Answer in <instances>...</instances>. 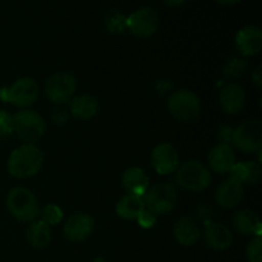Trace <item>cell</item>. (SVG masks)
Returning a JSON list of instances; mask_svg holds the SVG:
<instances>
[{"mask_svg": "<svg viewBox=\"0 0 262 262\" xmlns=\"http://www.w3.org/2000/svg\"><path fill=\"white\" fill-rule=\"evenodd\" d=\"M151 163L160 176H168L178 169V152L170 143H160L151 152Z\"/></svg>", "mask_w": 262, "mask_h": 262, "instance_id": "12", "label": "cell"}, {"mask_svg": "<svg viewBox=\"0 0 262 262\" xmlns=\"http://www.w3.org/2000/svg\"><path fill=\"white\" fill-rule=\"evenodd\" d=\"M160 18L151 7H143L127 17V30L141 38L151 37L158 31Z\"/></svg>", "mask_w": 262, "mask_h": 262, "instance_id": "10", "label": "cell"}, {"mask_svg": "<svg viewBox=\"0 0 262 262\" xmlns=\"http://www.w3.org/2000/svg\"><path fill=\"white\" fill-rule=\"evenodd\" d=\"M246 91L238 83H227L219 95L220 106L227 114L234 115L242 112L246 105Z\"/></svg>", "mask_w": 262, "mask_h": 262, "instance_id": "16", "label": "cell"}, {"mask_svg": "<svg viewBox=\"0 0 262 262\" xmlns=\"http://www.w3.org/2000/svg\"><path fill=\"white\" fill-rule=\"evenodd\" d=\"M14 133L26 145H35L45 135L46 124L43 118L35 110L23 109L13 115Z\"/></svg>", "mask_w": 262, "mask_h": 262, "instance_id": "3", "label": "cell"}, {"mask_svg": "<svg viewBox=\"0 0 262 262\" xmlns=\"http://www.w3.org/2000/svg\"><path fill=\"white\" fill-rule=\"evenodd\" d=\"M233 130H234V128L229 127V125H224V127L220 128L219 133H217L220 143H227V145H229L232 142Z\"/></svg>", "mask_w": 262, "mask_h": 262, "instance_id": "31", "label": "cell"}, {"mask_svg": "<svg viewBox=\"0 0 262 262\" xmlns=\"http://www.w3.org/2000/svg\"><path fill=\"white\" fill-rule=\"evenodd\" d=\"M243 193H245V186L242 182L230 176L220 184L215 199L217 205L223 209H233L242 201Z\"/></svg>", "mask_w": 262, "mask_h": 262, "instance_id": "13", "label": "cell"}, {"mask_svg": "<svg viewBox=\"0 0 262 262\" xmlns=\"http://www.w3.org/2000/svg\"><path fill=\"white\" fill-rule=\"evenodd\" d=\"M174 237L177 242L182 246H193L201 237V229H200L199 222L194 217L184 215L181 216L174 224Z\"/></svg>", "mask_w": 262, "mask_h": 262, "instance_id": "18", "label": "cell"}, {"mask_svg": "<svg viewBox=\"0 0 262 262\" xmlns=\"http://www.w3.org/2000/svg\"><path fill=\"white\" fill-rule=\"evenodd\" d=\"M13 132V115L5 110H0V137H9Z\"/></svg>", "mask_w": 262, "mask_h": 262, "instance_id": "29", "label": "cell"}, {"mask_svg": "<svg viewBox=\"0 0 262 262\" xmlns=\"http://www.w3.org/2000/svg\"><path fill=\"white\" fill-rule=\"evenodd\" d=\"M99 102L92 95H79L71 100V113L74 118L89 120L97 114Z\"/></svg>", "mask_w": 262, "mask_h": 262, "instance_id": "22", "label": "cell"}, {"mask_svg": "<svg viewBox=\"0 0 262 262\" xmlns=\"http://www.w3.org/2000/svg\"><path fill=\"white\" fill-rule=\"evenodd\" d=\"M232 142L245 154L260 152L262 146V124L260 120L250 119L233 130Z\"/></svg>", "mask_w": 262, "mask_h": 262, "instance_id": "8", "label": "cell"}, {"mask_svg": "<svg viewBox=\"0 0 262 262\" xmlns=\"http://www.w3.org/2000/svg\"><path fill=\"white\" fill-rule=\"evenodd\" d=\"M40 216L41 220L51 228L63 220V210L58 205L48 204L42 210H40Z\"/></svg>", "mask_w": 262, "mask_h": 262, "instance_id": "27", "label": "cell"}, {"mask_svg": "<svg viewBox=\"0 0 262 262\" xmlns=\"http://www.w3.org/2000/svg\"><path fill=\"white\" fill-rule=\"evenodd\" d=\"M204 239L207 247L214 251H224L233 243V234L227 225L210 222L205 224Z\"/></svg>", "mask_w": 262, "mask_h": 262, "instance_id": "17", "label": "cell"}, {"mask_svg": "<svg viewBox=\"0 0 262 262\" xmlns=\"http://www.w3.org/2000/svg\"><path fill=\"white\" fill-rule=\"evenodd\" d=\"M142 199L146 209L156 216L173 211L178 202L176 188L169 183H158L148 187Z\"/></svg>", "mask_w": 262, "mask_h": 262, "instance_id": "7", "label": "cell"}, {"mask_svg": "<svg viewBox=\"0 0 262 262\" xmlns=\"http://www.w3.org/2000/svg\"><path fill=\"white\" fill-rule=\"evenodd\" d=\"M261 69H262V67L257 66L252 73V82H253V84L257 87V89H261L262 87V71Z\"/></svg>", "mask_w": 262, "mask_h": 262, "instance_id": "32", "label": "cell"}, {"mask_svg": "<svg viewBox=\"0 0 262 262\" xmlns=\"http://www.w3.org/2000/svg\"><path fill=\"white\" fill-rule=\"evenodd\" d=\"M122 183L125 191L129 194L143 197L150 187V179L145 170L138 166H132L123 173Z\"/></svg>", "mask_w": 262, "mask_h": 262, "instance_id": "19", "label": "cell"}, {"mask_svg": "<svg viewBox=\"0 0 262 262\" xmlns=\"http://www.w3.org/2000/svg\"><path fill=\"white\" fill-rule=\"evenodd\" d=\"M169 113L179 122L191 123L201 114V101L189 90L174 91L168 99Z\"/></svg>", "mask_w": 262, "mask_h": 262, "instance_id": "5", "label": "cell"}, {"mask_svg": "<svg viewBox=\"0 0 262 262\" xmlns=\"http://www.w3.org/2000/svg\"><path fill=\"white\" fill-rule=\"evenodd\" d=\"M261 165L257 161H247V163H235L234 168L230 171V176L237 178L245 184H256L261 178Z\"/></svg>", "mask_w": 262, "mask_h": 262, "instance_id": "24", "label": "cell"}, {"mask_svg": "<svg viewBox=\"0 0 262 262\" xmlns=\"http://www.w3.org/2000/svg\"><path fill=\"white\" fill-rule=\"evenodd\" d=\"M77 89L76 78L67 72H56L45 83V95L53 104L63 105L71 101Z\"/></svg>", "mask_w": 262, "mask_h": 262, "instance_id": "9", "label": "cell"}, {"mask_svg": "<svg viewBox=\"0 0 262 262\" xmlns=\"http://www.w3.org/2000/svg\"><path fill=\"white\" fill-rule=\"evenodd\" d=\"M7 209L19 222H33L40 216V205L30 189L15 187L7 196Z\"/></svg>", "mask_w": 262, "mask_h": 262, "instance_id": "2", "label": "cell"}, {"mask_svg": "<svg viewBox=\"0 0 262 262\" xmlns=\"http://www.w3.org/2000/svg\"><path fill=\"white\" fill-rule=\"evenodd\" d=\"M184 2H186V0H164V3H165L166 5H169V7H179V5L183 4Z\"/></svg>", "mask_w": 262, "mask_h": 262, "instance_id": "33", "label": "cell"}, {"mask_svg": "<svg viewBox=\"0 0 262 262\" xmlns=\"http://www.w3.org/2000/svg\"><path fill=\"white\" fill-rule=\"evenodd\" d=\"M247 71V61L242 58V56H233L229 59L227 64H225L223 73L228 77V78L237 79L242 77Z\"/></svg>", "mask_w": 262, "mask_h": 262, "instance_id": "26", "label": "cell"}, {"mask_svg": "<svg viewBox=\"0 0 262 262\" xmlns=\"http://www.w3.org/2000/svg\"><path fill=\"white\" fill-rule=\"evenodd\" d=\"M136 220L138 222L140 227L145 228V229H150V228H152L156 224V215L152 214L150 210H147L145 207Z\"/></svg>", "mask_w": 262, "mask_h": 262, "instance_id": "30", "label": "cell"}, {"mask_svg": "<svg viewBox=\"0 0 262 262\" xmlns=\"http://www.w3.org/2000/svg\"><path fill=\"white\" fill-rule=\"evenodd\" d=\"M207 161L212 171L217 174H225L232 171L237 163V158L232 146L227 143H219L210 150Z\"/></svg>", "mask_w": 262, "mask_h": 262, "instance_id": "14", "label": "cell"}, {"mask_svg": "<svg viewBox=\"0 0 262 262\" xmlns=\"http://www.w3.org/2000/svg\"><path fill=\"white\" fill-rule=\"evenodd\" d=\"M216 2H219L223 5H234L237 3H239L241 0H216Z\"/></svg>", "mask_w": 262, "mask_h": 262, "instance_id": "34", "label": "cell"}, {"mask_svg": "<svg viewBox=\"0 0 262 262\" xmlns=\"http://www.w3.org/2000/svg\"><path fill=\"white\" fill-rule=\"evenodd\" d=\"M94 228L95 222L89 214L84 212L73 214L64 224V237L71 242H83L92 234Z\"/></svg>", "mask_w": 262, "mask_h": 262, "instance_id": "11", "label": "cell"}, {"mask_svg": "<svg viewBox=\"0 0 262 262\" xmlns=\"http://www.w3.org/2000/svg\"><path fill=\"white\" fill-rule=\"evenodd\" d=\"M26 239L31 247L42 250L51 242V228L42 220H33L26 229Z\"/></svg>", "mask_w": 262, "mask_h": 262, "instance_id": "21", "label": "cell"}, {"mask_svg": "<svg viewBox=\"0 0 262 262\" xmlns=\"http://www.w3.org/2000/svg\"><path fill=\"white\" fill-rule=\"evenodd\" d=\"M38 84L32 77H22L9 87L0 89V99L17 107H28L37 100Z\"/></svg>", "mask_w": 262, "mask_h": 262, "instance_id": "6", "label": "cell"}, {"mask_svg": "<svg viewBox=\"0 0 262 262\" xmlns=\"http://www.w3.org/2000/svg\"><path fill=\"white\" fill-rule=\"evenodd\" d=\"M235 46L243 56H253L262 49V31L255 26H246L235 35Z\"/></svg>", "mask_w": 262, "mask_h": 262, "instance_id": "15", "label": "cell"}, {"mask_svg": "<svg viewBox=\"0 0 262 262\" xmlns=\"http://www.w3.org/2000/svg\"><path fill=\"white\" fill-rule=\"evenodd\" d=\"M43 165V152L36 145H22L13 150L8 158V171L17 179L36 176Z\"/></svg>", "mask_w": 262, "mask_h": 262, "instance_id": "1", "label": "cell"}, {"mask_svg": "<svg viewBox=\"0 0 262 262\" xmlns=\"http://www.w3.org/2000/svg\"><path fill=\"white\" fill-rule=\"evenodd\" d=\"M246 256L248 262H262V238L256 235L250 241L246 248Z\"/></svg>", "mask_w": 262, "mask_h": 262, "instance_id": "28", "label": "cell"}, {"mask_svg": "<svg viewBox=\"0 0 262 262\" xmlns=\"http://www.w3.org/2000/svg\"><path fill=\"white\" fill-rule=\"evenodd\" d=\"M143 209L145 204L142 197L129 193L123 196L115 206L117 215L124 220H136Z\"/></svg>", "mask_w": 262, "mask_h": 262, "instance_id": "23", "label": "cell"}, {"mask_svg": "<svg viewBox=\"0 0 262 262\" xmlns=\"http://www.w3.org/2000/svg\"><path fill=\"white\" fill-rule=\"evenodd\" d=\"M232 225L235 232L242 235H261V220L255 211L248 209L239 210L232 217Z\"/></svg>", "mask_w": 262, "mask_h": 262, "instance_id": "20", "label": "cell"}, {"mask_svg": "<svg viewBox=\"0 0 262 262\" xmlns=\"http://www.w3.org/2000/svg\"><path fill=\"white\" fill-rule=\"evenodd\" d=\"M176 181L186 191H205L211 183V173L202 163L188 160L177 169Z\"/></svg>", "mask_w": 262, "mask_h": 262, "instance_id": "4", "label": "cell"}, {"mask_svg": "<svg viewBox=\"0 0 262 262\" xmlns=\"http://www.w3.org/2000/svg\"><path fill=\"white\" fill-rule=\"evenodd\" d=\"M105 26L109 32L119 35L127 30V17L119 10L112 9L105 15Z\"/></svg>", "mask_w": 262, "mask_h": 262, "instance_id": "25", "label": "cell"}]
</instances>
